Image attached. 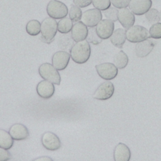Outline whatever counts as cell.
Segmentation results:
<instances>
[{
	"label": "cell",
	"instance_id": "obj_1",
	"mask_svg": "<svg viewBox=\"0 0 161 161\" xmlns=\"http://www.w3.org/2000/svg\"><path fill=\"white\" fill-rule=\"evenodd\" d=\"M70 52L72 60L77 64H82L89 60L91 55V47L88 42L84 40L74 45Z\"/></svg>",
	"mask_w": 161,
	"mask_h": 161
},
{
	"label": "cell",
	"instance_id": "obj_2",
	"mask_svg": "<svg viewBox=\"0 0 161 161\" xmlns=\"http://www.w3.org/2000/svg\"><path fill=\"white\" fill-rule=\"evenodd\" d=\"M57 23L52 18H47L41 23V38L46 43H52L56 35L57 29Z\"/></svg>",
	"mask_w": 161,
	"mask_h": 161
},
{
	"label": "cell",
	"instance_id": "obj_3",
	"mask_svg": "<svg viewBox=\"0 0 161 161\" xmlns=\"http://www.w3.org/2000/svg\"><path fill=\"white\" fill-rule=\"evenodd\" d=\"M38 73L40 75L48 81L52 83L60 85V75L58 72V70L54 67V66L49 63H44L42 64L38 69Z\"/></svg>",
	"mask_w": 161,
	"mask_h": 161
},
{
	"label": "cell",
	"instance_id": "obj_4",
	"mask_svg": "<svg viewBox=\"0 0 161 161\" xmlns=\"http://www.w3.org/2000/svg\"><path fill=\"white\" fill-rule=\"evenodd\" d=\"M47 13L50 17L55 19H62L67 16L68 8L67 6L61 1L50 0L47 6Z\"/></svg>",
	"mask_w": 161,
	"mask_h": 161
},
{
	"label": "cell",
	"instance_id": "obj_5",
	"mask_svg": "<svg viewBox=\"0 0 161 161\" xmlns=\"http://www.w3.org/2000/svg\"><path fill=\"white\" fill-rule=\"evenodd\" d=\"M126 39L132 43H138L148 39L149 33L147 28L140 25H133L126 31Z\"/></svg>",
	"mask_w": 161,
	"mask_h": 161
},
{
	"label": "cell",
	"instance_id": "obj_6",
	"mask_svg": "<svg viewBox=\"0 0 161 161\" xmlns=\"http://www.w3.org/2000/svg\"><path fill=\"white\" fill-rule=\"evenodd\" d=\"M97 74L103 79L109 80L114 79L118 75V68L114 64L106 62L96 65Z\"/></svg>",
	"mask_w": 161,
	"mask_h": 161
},
{
	"label": "cell",
	"instance_id": "obj_7",
	"mask_svg": "<svg viewBox=\"0 0 161 161\" xmlns=\"http://www.w3.org/2000/svg\"><path fill=\"white\" fill-rule=\"evenodd\" d=\"M102 13L97 9H89L82 13V22L89 28L96 26L102 19Z\"/></svg>",
	"mask_w": 161,
	"mask_h": 161
},
{
	"label": "cell",
	"instance_id": "obj_8",
	"mask_svg": "<svg viewBox=\"0 0 161 161\" xmlns=\"http://www.w3.org/2000/svg\"><path fill=\"white\" fill-rule=\"evenodd\" d=\"M114 92V87L112 82L106 81L102 83L93 94V97L100 101H104L112 97Z\"/></svg>",
	"mask_w": 161,
	"mask_h": 161
},
{
	"label": "cell",
	"instance_id": "obj_9",
	"mask_svg": "<svg viewBox=\"0 0 161 161\" xmlns=\"http://www.w3.org/2000/svg\"><path fill=\"white\" fill-rule=\"evenodd\" d=\"M42 144L44 148L50 151H55L61 147L59 138L53 133L47 131L44 133L41 138Z\"/></svg>",
	"mask_w": 161,
	"mask_h": 161
},
{
	"label": "cell",
	"instance_id": "obj_10",
	"mask_svg": "<svg viewBox=\"0 0 161 161\" xmlns=\"http://www.w3.org/2000/svg\"><path fill=\"white\" fill-rule=\"evenodd\" d=\"M114 24L111 20L101 19L96 25V30L97 35L103 40L110 38L114 31Z\"/></svg>",
	"mask_w": 161,
	"mask_h": 161
},
{
	"label": "cell",
	"instance_id": "obj_11",
	"mask_svg": "<svg viewBox=\"0 0 161 161\" xmlns=\"http://www.w3.org/2000/svg\"><path fill=\"white\" fill-rule=\"evenodd\" d=\"M152 0H131L129 9L135 15L140 16L145 14L152 7Z\"/></svg>",
	"mask_w": 161,
	"mask_h": 161
},
{
	"label": "cell",
	"instance_id": "obj_12",
	"mask_svg": "<svg viewBox=\"0 0 161 161\" xmlns=\"http://www.w3.org/2000/svg\"><path fill=\"white\" fill-rule=\"evenodd\" d=\"M70 58V55L65 51L57 52L52 56V65L58 70H62L68 65Z\"/></svg>",
	"mask_w": 161,
	"mask_h": 161
},
{
	"label": "cell",
	"instance_id": "obj_13",
	"mask_svg": "<svg viewBox=\"0 0 161 161\" xmlns=\"http://www.w3.org/2000/svg\"><path fill=\"white\" fill-rule=\"evenodd\" d=\"M118 20L125 28L128 29L134 25L135 18L134 14L130 9L125 8L118 10Z\"/></svg>",
	"mask_w": 161,
	"mask_h": 161
},
{
	"label": "cell",
	"instance_id": "obj_14",
	"mask_svg": "<svg viewBox=\"0 0 161 161\" xmlns=\"http://www.w3.org/2000/svg\"><path fill=\"white\" fill-rule=\"evenodd\" d=\"M9 133L14 140L21 141L26 140L29 136L28 128L23 124L16 123L11 126Z\"/></svg>",
	"mask_w": 161,
	"mask_h": 161
},
{
	"label": "cell",
	"instance_id": "obj_15",
	"mask_svg": "<svg viewBox=\"0 0 161 161\" xmlns=\"http://www.w3.org/2000/svg\"><path fill=\"white\" fill-rule=\"evenodd\" d=\"M87 26L82 21L76 22L72 26L71 35L73 40L75 42L84 40L87 36Z\"/></svg>",
	"mask_w": 161,
	"mask_h": 161
},
{
	"label": "cell",
	"instance_id": "obj_16",
	"mask_svg": "<svg viewBox=\"0 0 161 161\" xmlns=\"http://www.w3.org/2000/svg\"><path fill=\"white\" fill-rule=\"evenodd\" d=\"M36 92L43 99H48L52 97L55 92V87L50 81L47 80L40 81L36 86Z\"/></svg>",
	"mask_w": 161,
	"mask_h": 161
},
{
	"label": "cell",
	"instance_id": "obj_17",
	"mask_svg": "<svg viewBox=\"0 0 161 161\" xmlns=\"http://www.w3.org/2000/svg\"><path fill=\"white\" fill-rule=\"evenodd\" d=\"M155 42L150 39H146L138 42L135 46V53L138 57H145L147 56L153 50Z\"/></svg>",
	"mask_w": 161,
	"mask_h": 161
},
{
	"label": "cell",
	"instance_id": "obj_18",
	"mask_svg": "<svg viewBox=\"0 0 161 161\" xmlns=\"http://www.w3.org/2000/svg\"><path fill=\"white\" fill-rule=\"evenodd\" d=\"M113 157L115 161H128L131 157V151L126 145L119 143L114 149Z\"/></svg>",
	"mask_w": 161,
	"mask_h": 161
},
{
	"label": "cell",
	"instance_id": "obj_19",
	"mask_svg": "<svg viewBox=\"0 0 161 161\" xmlns=\"http://www.w3.org/2000/svg\"><path fill=\"white\" fill-rule=\"evenodd\" d=\"M126 31L123 28H118L113 32L110 36V41L114 46L121 48L126 41Z\"/></svg>",
	"mask_w": 161,
	"mask_h": 161
},
{
	"label": "cell",
	"instance_id": "obj_20",
	"mask_svg": "<svg viewBox=\"0 0 161 161\" xmlns=\"http://www.w3.org/2000/svg\"><path fill=\"white\" fill-rule=\"evenodd\" d=\"M13 138L9 133L4 130L0 129V147L9 150L13 145Z\"/></svg>",
	"mask_w": 161,
	"mask_h": 161
},
{
	"label": "cell",
	"instance_id": "obj_21",
	"mask_svg": "<svg viewBox=\"0 0 161 161\" xmlns=\"http://www.w3.org/2000/svg\"><path fill=\"white\" fill-rule=\"evenodd\" d=\"M113 63L118 69H124L128 63V57L123 50H120L114 55Z\"/></svg>",
	"mask_w": 161,
	"mask_h": 161
},
{
	"label": "cell",
	"instance_id": "obj_22",
	"mask_svg": "<svg viewBox=\"0 0 161 161\" xmlns=\"http://www.w3.org/2000/svg\"><path fill=\"white\" fill-rule=\"evenodd\" d=\"M72 21L70 18L65 17L58 21L57 29L60 33L62 34H67L72 30Z\"/></svg>",
	"mask_w": 161,
	"mask_h": 161
},
{
	"label": "cell",
	"instance_id": "obj_23",
	"mask_svg": "<svg viewBox=\"0 0 161 161\" xmlns=\"http://www.w3.org/2000/svg\"><path fill=\"white\" fill-rule=\"evenodd\" d=\"M26 31L31 36H36L41 32V24L36 19L29 21L26 26Z\"/></svg>",
	"mask_w": 161,
	"mask_h": 161
},
{
	"label": "cell",
	"instance_id": "obj_24",
	"mask_svg": "<svg viewBox=\"0 0 161 161\" xmlns=\"http://www.w3.org/2000/svg\"><path fill=\"white\" fill-rule=\"evenodd\" d=\"M145 18L150 24H155L160 20V13L155 8H150L145 13Z\"/></svg>",
	"mask_w": 161,
	"mask_h": 161
},
{
	"label": "cell",
	"instance_id": "obj_25",
	"mask_svg": "<svg viewBox=\"0 0 161 161\" xmlns=\"http://www.w3.org/2000/svg\"><path fill=\"white\" fill-rule=\"evenodd\" d=\"M69 18L72 22L76 23L81 19L82 13L80 8L76 5H71L70 9L69 12Z\"/></svg>",
	"mask_w": 161,
	"mask_h": 161
},
{
	"label": "cell",
	"instance_id": "obj_26",
	"mask_svg": "<svg viewBox=\"0 0 161 161\" xmlns=\"http://www.w3.org/2000/svg\"><path fill=\"white\" fill-rule=\"evenodd\" d=\"M86 38L88 42L93 45H97L102 42V39L97 35L96 28L94 27L90 28L88 30V34Z\"/></svg>",
	"mask_w": 161,
	"mask_h": 161
},
{
	"label": "cell",
	"instance_id": "obj_27",
	"mask_svg": "<svg viewBox=\"0 0 161 161\" xmlns=\"http://www.w3.org/2000/svg\"><path fill=\"white\" fill-rule=\"evenodd\" d=\"M149 36L154 39L161 38V23H156L152 25L149 30Z\"/></svg>",
	"mask_w": 161,
	"mask_h": 161
},
{
	"label": "cell",
	"instance_id": "obj_28",
	"mask_svg": "<svg viewBox=\"0 0 161 161\" xmlns=\"http://www.w3.org/2000/svg\"><path fill=\"white\" fill-rule=\"evenodd\" d=\"M92 3L93 6L100 11H104L111 6L110 0H92Z\"/></svg>",
	"mask_w": 161,
	"mask_h": 161
},
{
	"label": "cell",
	"instance_id": "obj_29",
	"mask_svg": "<svg viewBox=\"0 0 161 161\" xmlns=\"http://www.w3.org/2000/svg\"><path fill=\"white\" fill-rule=\"evenodd\" d=\"M105 17L112 21H116L118 20V10L113 7H109L103 12Z\"/></svg>",
	"mask_w": 161,
	"mask_h": 161
},
{
	"label": "cell",
	"instance_id": "obj_30",
	"mask_svg": "<svg viewBox=\"0 0 161 161\" xmlns=\"http://www.w3.org/2000/svg\"><path fill=\"white\" fill-rule=\"evenodd\" d=\"M111 4L116 8H125L128 6L131 0H110Z\"/></svg>",
	"mask_w": 161,
	"mask_h": 161
},
{
	"label": "cell",
	"instance_id": "obj_31",
	"mask_svg": "<svg viewBox=\"0 0 161 161\" xmlns=\"http://www.w3.org/2000/svg\"><path fill=\"white\" fill-rule=\"evenodd\" d=\"M11 156L8 150L0 147V161H6L11 159Z\"/></svg>",
	"mask_w": 161,
	"mask_h": 161
},
{
	"label": "cell",
	"instance_id": "obj_32",
	"mask_svg": "<svg viewBox=\"0 0 161 161\" xmlns=\"http://www.w3.org/2000/svg\"><path fill=\"white\" fill-rule=\"evenodd\" d=\"M92 2V0H73L75 5L79 8H85L89 6Z\"/></svg>",
	"mask_w": 161,
	"mask_h": 161
},
{
	"label": "cell",
	"instance_id": "obj_33",
	"mask_svg": "<svg viewBox=\"0 0 161 161\" xmlns=\"http://www.w3.org/2000/svg\"><path fill=\"white\" fill-rule=\"evenodd\" d=\"M34 160H41V161H52L53 159L48 157H47V156H44V157H40V158H37L36 159H35Z\"/></svg>",
	"mask_w": 161,
	"mask_h": 161
},
{
	"label": "cell",
	"instance_id": "obj_34",
	"mask_svg": "<svg viewBox=\"0 0 161 161\" xmlns=\"http://www.w3.org/2000/svg\"><path fill=\"white\" fill-rule=\"evenodd\" d=\"M160 20H161V11H160Z\"/></svg>",
	"mask_w": 161,
	"mask_h": 161
}]
</instances>
